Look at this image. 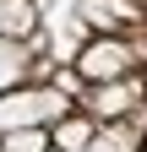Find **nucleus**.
<instances>
[{"mask_svg": "<svg viewBox=\"0 0 147 152\" xmlns=\"http://www.w3.org/2000/svg\"><path fill=\"white\" fill-rule=\"evenodd\" d=\"M65 109H76L71 98H60L49 82H22V87H6L0 92V136L6 130H49Z\"/></svg>", "mask_w": 147, "mask_h": 152, "instance_id": "f257e3e1", "label": "nucleus"}, {"mask_svg": "<svg viewBox=\"0 0 147 152\" xmlns=\"http://www.w3.org/2000/svg\"><path fill=\"white\" fill-rule=\"evenodd\" d=\"M71 65L82 71V82H115V76H131V71L142 65V54L131 49L125 33H93V38L76 49Z\"/></svg>", "mask_w": 147, "mask_h": 152, "instance_id": "f03ea898", "label": "nucleus"}, {"mask_svg": "<svg viewBox=\"0 0 147 152\" xmlns=\"http://www.w3.org/2000/svg\"><path fill=\"white\" fill-rule=\"evenodd\" d=\"M136 103H147V87L136 82V71H131V76H115V82H87V92L76 98V109H82V114H93L98 125L125 120Z\"/></svg>", "mask_w": 147, "mask_h": 152, "instance_id": "7ed1b4c3", "label": "nucleus"}, {"mask_svg": "<svg viewBox=\"0 0 147 152\" xmlns=\"http://www.w3.org/2000/svg\"><path fill=\"white\" fill-rule=\"evenodd\" d=\"M76 22L93 27V33H131L147 22V11H136L131 0H82L76 6Z\"/></svg>", "mask_w": 147, "mask_h": 152, "instance_id": "20e7f679", "label": "nucleus"}, {"mask_svg": "<svg viewBox=\"0 0 147 152\" xmlns=\"http://www.w3.org/2000/svg\"><path fill=\"white\" fill-rule=\"evenodd\" d=\"M33 76V38H0V92Z\"/></svg>", "mask_w": 147, "mask_h": 152, "instance_id": "39448f33", "label": "nucleus"}, {"mask_svg": "<svg viewBox=\"0 0 147 152\" xmlns=\"http://www.w3.org/2000/svg\"><path fill=\"white\" fill-rule=\"evenodd\" d=\"M82 152H142V130L131 120H109V125H93Z\"/></svg>", "mask_w": 147, "mask_h": 152, "instance_id": "423d86ee", "label": "nucleus"}, {"mask_svg": "<svg viewBox=\"0 0 147 152\" xmlns=\"http://www.w3.org/2000/svg\"><path fill=\"white\" fill-rule=\"evenodd\" d=\"M93 125H98L93 114H71V109H65L60 120L44 130V136H49V147H60V152H82V147H87V136H93Z\"/></svg>", "mask_w": 147, "mask_h": 152, "instance_id": "0eeeda50", "label": "nucleus"}, {"mask_svg": "<svg viewBox=\"0 0 147 152\" xmlns=\"http://www.w3.org/2000/svg\"><path fill=\"white\" fill-rule=\"evenodd\" d=\"M38 33V0H0V38H33Z\"/></svg>", "mask_w": 147, "mask_h": 152, "instance_id": "6e6552de", "label": "nucleus"}, {"mask_svg": "<svg viewBox=\"0 0 147 152\" xmlns=\"http://www.w3.org/2000/svg\"><path fill=\"white\" fill-rule=\"evenodd\" d=\"M0 147H6V152H44L49 136H44V130H6V136H0Z\"/></svg>", "mask_w": 147, "mask_h": 152, "instance_id": "1a4fd4ad", "label": "nucleus"}, {"mask_svg": "<svg viewBox=\"0 0 147 152\" xmlns=\"http://www.w3.org/2000/svg\"><path fill=\"white\" fill-rule=\"evenodd\" d=\"M49 87L60 92V98H71V103H76L82 92H87V82H82V71H76V65H65V71H54V76H49Z\"/></svg>", "mask_w": 147, "mask_h": 152, "instance_id": "9d476101", "label": "nucleus"}, {"mask_svg": "<svg viewBox=\"0 0 147 152\" xmlns=\"http://www.w3.org/2000/svg\"><path fill=\"white\" fill-rule=\"evenodd\" d=\"M44 152H60V147H44Z\"/></svg>", "mask_w": 147, "mask_h": 152, "instance_id": "9b49d317", "label": "nucleus"}]
</instances>
